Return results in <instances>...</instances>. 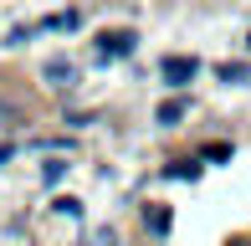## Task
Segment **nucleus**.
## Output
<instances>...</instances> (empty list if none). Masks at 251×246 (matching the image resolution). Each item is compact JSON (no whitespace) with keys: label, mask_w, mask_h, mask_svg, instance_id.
Wrapping results in <instances>:
<instances>
[{"label":"nucleus","mask_w":251,"mask_h":246,"mask_svg":"<svg viewBox=\"0 0 251 246\" xmlns=\"http://www.w3.org/2000/svg\"><path fill=\"white\" fill-rule=\"evenodd\" d=\"M133 47H139V36H133V31H102V36H98V57H102V62L133 57Z\"/></svg>","instance_id":"obj_1"},{"label":"nucleus","mask_w":251,"mask_h":246,"mask_svg":"<svg viewBox=\"0 0 251 246\" xmlns=\"http://www.w3.org/2000/svg\"><path fill=\"white\" fill-rule=\"evenodd\" d=\"M231 246H251V241H231Z\"/></svg>","instance_id":"obj_12"},{"label":"nucleus","mask_w":251,"mask_h":246,"mask_svg":"<svg viewBox=\"0 0 251 246\" xmlns=\"http://www.w3.org/2000/svg\"><path fill=\"white\" fill-rule=\"evenodd\" d=\"M62 174H67V159H47V164H41V180H47V185H56Z\"/></svg>","instance_id":"obj_7"},{"label":"nucleus","mask_w":251,"mask_h":246,"mask_svg":"<svg viewBox=\"0 0 251 246\" xmlns=\"http://www.w3.org/2000/svg\"><path fill=\"white\" fill-rule=\"evenodd\" d=\"M169 174H175V180H195V174H200V164H175Z\"/></svg>","instance_id":"obj_9"},{"label":"nucleus","mask_w":251,"mask_h":246,"mask_svg":"<svg viewBox=\"0 0 251 246\" xmlns=\"http://www.w3.org/2000/svg\"><path fill=\"white\" fill-rule=\"evenodd\" d=\"M215 77H221V82H246V77H251V67H241V62H226Z\"/></svg>","instance_id":"obj_6"},{"label":"nucleus","mask_w":251,"mask_h":246,"mask_svg":"<svg viewBox=\"0 0 251 246\" xmlns=\"http://www.w3.org/2000/svg\"><path fill=\"white\" fill-rule=\"evenodd\" d=\"M51 210H62V216H82V200H72V195H62V200H51Z\"/></svg>","instance_id":"obj_8"},{"label":"nucleus","mask_w":251,"mask_h":246,"mask_svg":"<svg viewBox=\"0 0 251 246\" xmlns=\"http://www.w3.org/2000/svg\"><path fill=\"white\" fill-rule=\"evenodd\" d=\"M144 226H149L154 236H169V210L164 205H149V210H144Z\"/></svg>","instance_id":"obj_5"},{"label":"nucleus","mask_w":251,"mask_h":246,"mask_svg":"<svg viewBox=\"0 0 251 246\" xmlns=\"http://www.w3.org/2000/svg\"><path fill=\"white\" fill-rule=\"evenodd\" d=\"M41 77H47L51 87H72V82H77V67L67 62V57H51L47 67H41Z\"/></svg>","instance_id":"obj_3"},{"label":"nucleus","mask_w":251,"mask_h":246,"mask_svg":"<svg viewBox=\"0 0 251 246\" xmlns=\"http://www.w3.org/2000/svg\"><path fill=\"white\" fill-rule=\"evenodd\" d=\"M10 154H16V144H0V164H5V159H10Z\"/></svg>","instance_id":"obj_11"},{"label":"nucleus","mask_w":251,"mask_h":246,"mask_svg":"<svg viewBox=\"0 0 251 246\" xmlns=\"http://www.w3.org/2000/svg\"><path fill=\"white\" fill-rule=\"evenodd\" d=\"M159 72H164V82H169V87H185L190 77L200 72V62H195V57H164V67H159Z\"/></svg>","instance_id":"obj_2"},{"label":"nucleus","mask_w":251,"mask_h":246,"mask_svg":"<svg viewBox=\"0 0 251 246\" xmlns=\"http://www.w3.org/2000/svg\"><path fill=\"white\" fill-rule=\"evenodd\" d=\"M185 113H190V103H185V98H169V103H159V113H154V123H164V128H175V123L185 118Z\"/></svg>","instance_id":"obj_4"},{"label":"nucleus","mask_w":251,"mask_h":246,"mask_svg":"<svg viewBox=\"0 0 251 246\" xmlns=\"http://www.w3.org/2000/svg\"><path fill=\"white\" fill-rule=\"evenodd\" d=\"M98 246H118V236H113V231H98Z\"/></svg>","instance_id":"obj_10"}]
</instances>
